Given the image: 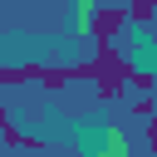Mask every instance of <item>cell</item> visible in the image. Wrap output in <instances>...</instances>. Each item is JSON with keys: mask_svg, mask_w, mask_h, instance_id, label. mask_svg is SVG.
<instances>
[{"mask_svg": "<svg viewBox=\"0 0 157 157\" xmlns=\"http://www.w3.org/2000/svg\"><path fill=\"white\" fill-rule=\"evenodd\" d=\"M132 113H137V118H152V98H147V93H142V98H132Z\"/></svg>", "mask_w": 157, "mask_h": 157, "instance_id": "3957f363", "label": "cell"}, {"mask_svg": "<svg viewBox=\"0 0 157 157\" xmlns=\"http://www.w3.org/2000/svg\"><path fill=\"white\" fill-rule=\"evenodd\" d=\"M128 25V10L123 5H98V15H93V39L98 44H113V34Z\"/></svg>", "mask_w": 157, "mask_h": 157, "instance_id": "6da1fadb", "label": "cell"}, {"mask_svg": "<svg viewBox=\"0 0 157 157\" xmlns=\"http://www.w3.org/2000/svg\"><path fill=\"white\" fill-rule=\"evenodd\" d=\"M123 10H128V20H137V29H147V25H152V0H128Z\"/></svg>", "mask_w": 157, "mask_h": 157, "instance_id": "7a4b0ae2", "label": "cell"}]
</instances>
